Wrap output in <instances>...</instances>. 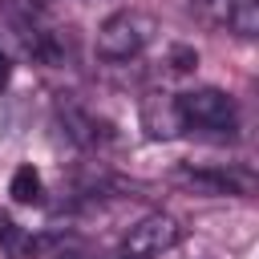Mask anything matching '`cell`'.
Segmentation results:
<instances>
[{
  "mask_svg": "<svg viewBox=\"0 0 259 259\" xmlns=\"http://www.w3.org/2000/svg\"><path fill=\"white\" fill-rule=\"evenodd\" d=\"M178 243H182V223L174 214H166V210H150L125 231L121 255H130V259H162Z\"/></svg>",
  "mask_w": 259,
  "mask_h": 259,
  "instance_id": "3",
  "label": "cell"
},
{
  "mask_svg": "<svg viewBox=\"0 0 259 259\" xmlns=\"http://www.w3.org/2000/svg\"><path fill=\"white\" fill-rule=\"evenodd\" d=\"M174 109H178L182 134H202V138H235L239 134V105L231 93H223L214 85L174 93Z\"/></svg>",
  "mask_w": 259,
  "mask_h": 259,
  "instance_id": "1",
  "label": "cell"
},
{
  "mask_svg": "<svg viewBox=\"0 0 259 259\" xmlns=\"http://www.w3.org/2000/svg\"><path fill=\"white\" fill-rule=\"evenodd\" d=\"M16 36H20V45H24V53H28L32 61H40V65H61V57H65V40H61L57 28L45 24L36 12L16 16Z\"/></svg>",
  "mask_w": 259,
  "mask_h": 259,
  "instance_id": "4",
  "label": "cell"
},
{
  "mask_svg": "<svg viewBox=\"0 0 259 259\" xmlns=\"http://www.w3.org/2000/svg\"><path fill=\"white\" fill-rule=\"evenodd\" d=\"M154 40H158V20H154L146 8H117V12H109V16L97 24L93 49H97L101 61L121 65V61L142 57Z\"/></svg>",
  "mask_w": 259,
  "mask_h": 259,
  "instance_id": "2",
  "label": "cell"
},
{
  "mask_svg": "<svg viewBox=\"0 0 259 259\" xmlns=\"http://www.w3.org/2000/svg\"><path fill=\"white\" fill-rule=\"evenodd\" d=\"M113 259H130V255H113Z\"/></svg>",
  "mask_w": 259,
  "mask_h": 259,
  "instance_id": "12",
  "label": "cell"
},
{
  "mask_svg": "<svg viewBox=\"0 0 259 259\" xmlns=\"http://www.w3.org/2000/svg\"><path fill=\"white\" fill-rule=\"evenodd\" d=\"M178 178L206 190V194H251V174L247 170H223V166H178Z\"/></svg>",
  "mask_w": 259,
  "mask_h": 259,
  "instance_id": "5",
  "label": "cell"
},
{
  "mask_svg": "<svg viewBox=\"0 0 259 259\" xmlns=\"http://www.w3.org/2000/svg\"><path fill=\"white\" fill-rule=\"evenodd\" d=\"M8 194H12V202H20V206H40V202H45V178H40V170H36L32 162L16 166V170H12V182H8Z\"/></svg>",
  "mask_w": 259,
  "mask_h": 259,
  "instance_id": "7",
  "label": "cell"
},
{
  "mask_svg": "<svg viewBox=\"0 0 259 259\" xmlns=\"http://www.w3.org/2000/svg\"><path fill=\"white\" fill-rule=\"evenodd\" d=\"M8 81H12V57L0 49V93L8 89Z\"/></svg>",
  "mask_w": 259,
  "mask_h": 259,
  "instance_id": "10",
  "label": "cell"
},
{
  "mask_svg": "<svg viewBox=\"0 0 259 259\" xmlns=\"http://www.w3.org/2000/svg\"><path fill=\"white\" fill-rule=\"evenodd\" d=\"M53 259H85V255H77V251H57Z\"/></svg>",
  "mask_w": 259,
  "mask_h": 259,
  "instance_id": "11",
  "label": "cell"
},
{
  "mask_svg": "<svg viewBox=\"0 0 259 259\" xmlns=\"http://www.w3.org/2000/svg\"><path fill=\"white\" fill-rule=\"evenodd\" d=\"M142 130L154 142H170V138L182 134V121H178V109H174V93H150L142 101Z\"/></svg>",
  "mask_w": 259,
  "mask_h": 259,
  "instance_id": "6",
  "label": "cell"
},
{
  "mask_svg": "<svg viewBox=\"0 0 259 259\" xmlns=\"http://www.w3.org/2000/svg\"><path fill=\"white\" fill-rule=\"evenodd\" d=\"M0 247H4L12 259H24V255H32V251L40 247V239H36L32 231H24L20 223H12V219L0 214Z\"/></svg>",
  "mask_w": 259,
  "mask_h": 259,
  "instance_id": "9",
  "label": "cell"
},
{
  "mask_svg": "<svg viewBox=\"0 0 259 259\" xmlns=\"http://www.w3.org/2000/svg\"><path fill=\"white\" fill-rule=\"evenodd\" d=\"M61 117H65V130H69V138H77L81 146H97V142L105 138V125H101L97 117H89L85 109H77V105L61 109Z\"/></svg>",
  "mask_w": 259,
  "mask_h": 259,
  "instance_id": "8",
  "label": "cell"
}]
</instances>
